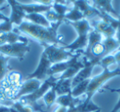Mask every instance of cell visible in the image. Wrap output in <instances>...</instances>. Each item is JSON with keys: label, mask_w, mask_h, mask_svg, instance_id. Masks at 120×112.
Masks as SVG:
<instances>
[{"label": "cell", "mask_w": 120, "mask_h": 112, "mask_svg": "<svg viewBox=\"0 0 120 112\" xmlns=\"http://www.w3.org/2000/svg\"><path fill=\"white\" fill-rule=\"evenodd\" d=\"M62 23L63 22H59L51 24L49 27L46 28L24 20L17 27V30L39 42L43 47L47 45H58V44L63 43L62 40L64 39V35H58V29Z\"/></svg>", "instance_id": "obj_1"}, {"label": "cell", "mask_w": 120, "mask_h": 112, "mask_svg": "<svg viewBox=\"0 0 120 112\" xmlns=\"http://www.w3.org/2000/svg\"><path fill=\"white\" fill-rule=\"evenodd\" d=\"M67 22L77 31V34H78V37L72 44L65 45V46H64V48L66 50H68V51L74 54L77 50H82V52L83 50L86 49L87 45H88L89 33L93 30L90 22L86 19H82V20L76 22Z\"/></svg>", "instance_id": "obj_2"}, {"label": "cell", "mask_w": 120, "mask_h": 112, "mask_svg": "<svg viewBox=\"0 0 120 112\" xmlns=\"http://www.w3.org/2000/svg\"><path fill=\"white\" fill-rule=\"evenodd\" d=\"M120 76V67H118L114 70H109V69H104L102 73L91 77L90 83L87 87L86 92V99L83 101V105H87L90 101H91V98L100 89L104 86V84L108 82L109 79Z\"/></svg>", "instance_id": "obj_3"}, {"label": "cell", "mask_w": 120, "mask_h": 112, "mask_svg": "<svg viewBox=\"0 0 120 112\" xmlns=\"http://www.w3.org/2000/svg\"><path fill=\"white\" fill-rule=\"evenodd\" d=\"M44 53L46 55L47 59L53 64L58 63L66 62L73 57L75 54L66 50L64 47H58V45H47L44 47Z\"/></svg>", "instance_id": "obj_4"}, {"label": "cell", "mask_w": 120, "mask_h": 112, "mask_svg": "<svg viewBox=\"0 0 120 112\" xmlns=\"http://www.w3.org/2000/svg\"><path fill=\"white\" fill-rule=\"evenodd\" d=\"M28 52H30V46L28 44L15 43L0 45V54L9 58H17L21 61L23 60L25 55Z\"/></svg>", "instance_id": "obj_5"}, {"label": "cell", "mask_w": 120, "mask_h": 112, "mask_svg": "<svg viewBox=\"0 0 120 112\" xmlns=\"http://www.w3.org/2000/svg\"><path fill=\"white\" fill-rule=\"evenodd\" d=\"M51 66L52 64L47 59L45 54L44 52H42L40 58V61H39V64L37 66V69L32 73L28 74L26 77V79L35 78L40 80V82H44V81H45L49 77L47 76V73H48V70L50 69Z\"/></svg>", "instance_id": "obj_6"}, {"label": "cell", "mask_w": 120, "mask_h": 112, "mask_svg": "<svg viewBox=\"0 0 120 112\" xmlns=\"http://www.w3.org/2000/svg\"><path fill=\"white\" fill-rule=\"evenodd\" d=\"M82 56V53L76 54L72 58V64L69 66V68L64 72L61 76L58 77V79H72L78 72L85 67V62L82 57V60H79L80 57Z\"/></svg>", "instance_id": "obj_7"}, {"label": "cell", "mask_w": 120, "mask_h": 112, "mask_svg": "<svg viewBox=\"0 0 120 112\" xmlns=\"http://www.w3.org/2000/svg\"><path fill=\"white\" fill-rule=\"evenodd\" d=\"M42 82L40 80L35 78L31 79H26L23 83L21 85L20 88H19L18 92H17V95H16L15 98H14L13 101L19 100L21 97H25V96H28L30 94L34 93L35 91H37L40 87L41 86Z\"/></svg>", "instance_id": "obj_8"}, {"label": "cell", "mask_w": 120, "mask_h": 112, "mask_svg": "<svg viewBox=\"0 0 120 112\" xmlns=\"http://www.w3.org/2000/svg\"><path fill=\"white\" fill-rule=\"evenodd\" d=\"M72 5L76 6L83 14L84 18L88 20V18H92L95 17H101V12L94 8L88 1L85 0H77V1H71Z\"/></svg>", "instance_id": "obj_9"}, {"label": "cell", "mask_w": 120, "mask_h": 112, "mask_svg": "<svg viewBox=\"0 0 120 112\" xmlns=\"http://www.w3.org/2000/svg\"><path fill=\"white\" fill-rule=\"evenodd\" d=\"M82 59H83L84 62H85V67L82 69H81L78 72V73L72 79V89L77 85H78L79 83H81V82H84V81L87 80V79L91 78V73L95 65L87 62L83 56H82Z\"/></svg>", "instance_id": "obj_10"}, {"label": "cell", "mask_w": 120, "mask_h": 112, "mask_svg": "<svg viewBox=\"0 0 120 112\" xmlns=\"http://www.w3.org/2000/svg\"><path fill=\"white\" fill-rule=\"evenodd\" d=\"M8 3L9 5L11 6V8H12L11 16L9 17V22L12 24H16L18 27L24 21L26 14L23 11V9L21 8L20 3L17 2V1H8Z\"/></svg>", "instance_id": "obj_11"}, {"label": "cell", "mask_w": 120, "mask_h": 112, "mask_svg": "<svg viewBox=\"0 0 120 112\" xmlns=\"http://www.w3.org/2000/svg\"><path fill=\"white\" fill-rule=\"evenodd\" d=\"M92 28L98 31L103 35L105 38H110V37H114L116 34V30L113 28L112 26L108 24L103 20L98 21H92Z\"/></svg>", "instance_id": "obj_12"}, {"label": "cell", "mask_w": 120, "mask_h": 112, "mask_svg": "<svg viewBox=\"0 0 120 112\" xmlns=\"http://www.w3.org/2000/svg\"><path fill=\"white\" fill-rule=\"evenodd\" d=\"M91 3V5L98 11H100V12L109 14V15L112 14L114 18L118 19L119 15L113 8V5L111 4L112 1L110 0H95V1H92Z\"/></svg>", "instance_id": "obj_13"}, {"label": "cell", "mask_w": 120, "mask_h": 112, "mask_svg": "<svg viewBox=\"0 0 120 112\" xmlns=\"http://www.w3.org/2000/svg\"><path fill=\"white\" fill-rule=\"evenodd\" d=\"M83 101L84 100H82L81 97H73L72 96V94L68 93L66 94V95L58 97L55 103L58 104L60 106H64L66 107V108L70 109L77 106Z\"/></svg>", "instance_id": "obj_14"}, {"label": "cell", "mask_w": 120, "mask_h": 112, "mask_svg": "<svg viewBox=\"0 0 120 112\" xmlns=\"http://www.w3.org/2000/svg\"><path fill=\"white\" fill-rule=\"evenodd\" d=\"M20 5L21 8L26 12V14L45 13V12H47L48 11L52 9V6H46L40 4H20Z\"/></svg>", "instance_id": "obj_15"}, {"label": "cell", "mask_w": 120, "mask_h": 112, "mask_svg": "<svg viewBox=\"0 0 120 112\" xmlns=\"http://www.w3.org/2000/svg\"><path fill=\"white\" fill-rule=\"evenodd\" d=\"M58 97L72 92V79H58L53 85Z\"/></svg>", "instance_id": "obj_16"}, {"label": "cell", "mask_w": 120, "mask_h": 112, "mask_svg": "<svg viewBox=\"0 0 120 112\" xmlns=\"http://www.w3.org/2000/svg\"><path fill=\"white\" fill-rule=\"evenodd\" d=\"M25 19L35 25H38L43 27H49L51 24L47 21L45 18V15L43 13H31V14H26L25 17Z\"/></svg>", "instance_id": "obj_17"}, {"label": "cell", "mask_w": 120, "mask_h": 112, "mask_svg": "<svg viewBox=\"0 0 120 112\" xmlns=\"http://www.w3.org/2000/svg\"><path fill=\"white\" fill-rule=\"evenodd\" d=\"M70 2V1H69ZM68 1H53L52 4V9L56 12L58 15L64 17L70 12L72 8L69 7Z\"/></svg>", "instance_id": "obj_18"}, {"label": "cell", "mask_w": 120, "mask_h": 112, "mask_svg": "<svg viewBox=\"0 0 120 112\" xmlns=\"http://www.w3.org/2000/svg\"><path fill=\"white\" fill-rule=\"evenodd\" d=\"M72 64V59H69V60L66 61V62H62V63H58V64H55L50 67V69L48 70L47 73V76L49 77V76H54L56 73H64L69 68V66Z\"/></svg>", "instance_id": "obj_19"}, {"label": "cell", "mask_w": 120, "mask_h": 112, "mask_svg": "<svg viewBox=\"0 0 120 112\" xmlns=\"http://www.w3.org/2000/svg\"><path fill=\"white\" fill-rule=\"evenodd\" d=\"M82 19H85L83 14L82 13V12L76 6H73L71 8L70 12H68L64 16V21H66V22H78V21L82 20Z\"/></svg>", "instance_id": "obj_20"}, {"label": "cell", "mask_w": 120, "mask_h": 112, "mask_svg": "<svg viewBox=\"0 0 120 112\" xmlns=\"http://www.w3.org/2000/svg\"><path fill=\"white\" fill-rule=\"evenodd\" d=\"M57 97H58V96H57L56 92H55V89L53 86V87H52L43 97L45 105V107H46L47 110H49V109L55 103Z\"/></svg>", "instance_id": "obj_21"}, {"label": "cell", "mask_w": 120, "mask_h": 112, "mask_svg": "<svg viewBox=\"0 0 120 112\" xmlns=\"http://www.w3.org/2000/svg\"><path fill=\"white\" fill-rule=\"evenodd\" d=\"M90 79H87V80L84 81V82L79 83L78 85H77L76 87H74L72 89V96L73 97H80L82 95H84L86 94L87 90V87H88V85L90 83Z\"/></svg>", "instance_id": "obj_22"}, {"label": "cell", "mask_w": 120, "mask_h": 112, "mask_svg": "<svg viewBox=\"0 0 120 112\" xmlns=\"http://www.w3.org/2000/svg\"><path fill=\"white\" fill-rule=\"evenodd\" d=\"M43 14L45 15V18L47 19V21H48L50 24L57 23V22H64V17L58 15L53 9H51V10L48 11L47 12L43 13Z\"/></svg>", "instance_id": "obj_23"}, {"label": "cell", "mask_w": 120, "mask_h": 112, "mask_svg": "<svg viewBox=\"0 0 120 112\" xmlns=\"http://www.w3.org/2000/svg\"><path fill=\"white\" fill-rule=\"evenodd\" d=\"M9 59V57L0 54V81L6 77L8 73V61Z\"/></svg>", "instance_id": "obj_24"}, {"label": "cell", "mask_w": 120, "mask_h": 112, "mask_svg": "<svg viewBox=\"0 0 120 112\" xmlns=\"http://www.w3.org/2000/svg\"><path fill=\"white\" fill-rule=\"evenodd\" d=\"M113 64H116V61L113 57V54H109L105 57H104L100 61V64L99 65L101 66L103 69H108L110 65Z\"/></svg>", "instance_id": "obj_25"}, {"label": "cell", "mask_w": 120, "mask_h": 112, "mask_svg": "<svg viewBox=\"0 0 120 112\" xmlns=\"http://www.w3.org/2000/svg\"><path fill=\"white\" fill-rule=\"evenodd\" d=\"M12 107H13L14 109H16L17 112H35L32 107L29 106V105H22V104L20 103L18 100L14 101L12 105Z\"/></svg>", "instance_id": "obj_26"}, {"label": "cell", "mask_w": 120, "mask_h": 112, "mask_svg": "<svg viewBox=\"0 0 120 112\" xmlns=\"http://www.w3.org/2000/svg\"><path fill=\"white\" fill-rule=\"evenodd\" d=\"M118 27H117V29H116V34H115V36H116V40H118V42L119 43V45H120V15H119V17H118Z\"/></svg>", "instance_id": "obj_27"}, {"label": "cell", "mask_w": 120, "mask_h": 112, "mask_svg": "<svg viewBox=\"0 0 120 112\" xmlns=\"http://www.w3.org/2000/svg\"><path fill=\"white\" fill-rule=\"evenodd\" d=\"M112 92H120V90H112ZM120 109V95H119V99H118V102H117L116 105L113 107V109L111 110L110 112H118V110Z\"/></svg>", "instance_id": "obj_28"}, {"label": "cell", "mask_w": 120, "mask_h": 112, "mask_svg": "<svg viewBox=\"0 0 120 112\" xmlns=\"http://www.w3.org/2000/svg\"><path fill=\"white\" fill-rule=\"evenodd\" d=\"M113 57H114L116 63L118 64V67H120V49L113 54Z\"/></svg>", "instance_id": "obj_29"}, {"label": "cell", "mask_w": 120, "mask_h": 112, "mask_svg": "<svg viewBox=\"0 0 120 112\" xmlns=\"http://www.w3.org/2000/svg\"><path fill=\"white\" fill-rule=\"evenodd\" d=\"M68 108H66V107H64V106H60L59 105L53 112H68Z\"/></svg>", "instance_id": "obj_30"}, {"label": "cell", "mask_w": 120, "mask_h": 112, "mask_svg": "<svg viewBox=\"0 0 120 112\" xmlns=\"http://www.w3.org/2000/svg\"><path fill=\"white\" fill-rule=\"evenodd\" d=\"M0 112H11L10 107L5 105H0Z\"/></svg>", "instance_id": "obj_31"}, {"label": "cell", "mask_w": 120, "mask_h": 112, "mask_svg": "<svg viewBox=\"0 0 120 112\" xmlns=\"http://www.w3.org/2000/svg\"><path fill=\"white\" fill-rule=\"evenodd\" d=\"M2 20L4 21V22H7V21H9V18L6 17L4 14H2L1 13V12H0V21H2Z\"/></svg>", "instance_id": "obj_32"}, {"label": "cell", "mask_w": 120, "mask_h": 112, "mask_svg": "<svg viewBox=\"0 0 120 112\" xmlns=\"http://www.w3.org/2000/svg\"><path fill=\"white\" fill-rule=\"evenodd\" d=\"M4 3H5V1H0V6L3 5V4H4Z\"/></svg>", "instance_id": "obj_33"}, {"label": "cell", "mask_w": 120, "mask_h": 112, "mask_svg": "<svg viewBox=\"0 0 120 112\" xmlns=\"http://www.w3.org/2000/svg\"><path fill=\"white\" fill-rule=\"evenodd\" d=\"M101 111V109H100V110H96V111H94V112H100Z\"/></svg>", "instance_id": "obj_34"}]
</instances>
